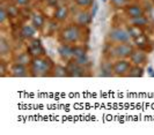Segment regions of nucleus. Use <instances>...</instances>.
<instances>
[{"mask_svg": "<svg viewBox=\"0 0 154 135\" xmlns=\"http://www.w3.org/2000/svg\"><path fill=\"white\" fill-rule=\"evenodd\" d=\"M52 67H54L52 61L48 58L41 59L38 57H36L31 61V72H32L34 76H43L48 72H50Z\"/></svg>", "mask_w": 154, "mask_h": 135, "instance_id": "obj_1", "label": "nucleus"}, {"mask_svg": "<svg viewBox=\"0 0 154 135\" xmlns=\"http://www.w3.org/2000/svg\"><path fill=\"white\" fill-rule=\"evenodd\" d=\"M80 37V30L77 26H69L62 31V39L66 43H75Z\"/></svg>", "mask_w": 154, "mask_h": 135, "instance_id": "obj_2", "label": "nucleus"}, {"mask_svg": "<svg viewBox=\"0 0 154 135\" xmlns=\"http://www.w3.org/2000/svg\"><path fill=\"white\" fill-rule=\"evenodd\" d=\"M109 37L117 43H126L130 39V34L129 31L123 29H112L109 32Z\"/></svg>", "mask_w": 154, "mask_h": 135, "instance_id": "obj_3", "label": "nucleus"}, {"mask_svg": "<svg viewBox=\"0 0 154 135\" xmlns=\"http://www.w3.org/2000/svg\"><path fill=\"white\" fill-rule=\"evenodd\" d=\"M132 47L130 45L125 44V43H119L118 45H116L112 50L114 56L117 58H126V57H130L132 53Z\"/></svg>", "mask_w": 154, "mask_h": 135, "instance_id": "obj_4", "label": "nucleus"}, {"mask_svg": "<svg viewBox=\"0 0 154 135\" xmlns=\"http://www.w3.org/2000/svg\"><path fill=\"white\" fill-rule=\"evenodd\" d=\"M130 62L126 60H118L115 65L112 66V72L116 75H125L130 70Z\"/></svg>", "mask_w": 154, "mask_h": 135, "instance_id": "obj_5", "label": "nucleus"}, {"mask_svg": "<svg viewBox=\"0 0 154 135\" xmlns=\"http://www.w3.org/2000/svg\"><path fill=\"white\" fill-rule=\"evenodd\" d=\"M67 72H69V76H84L85 75V69L82 68L81 65H79L77 61H71L67 65Z\"/></svg>", "mask_w": 154, "mask_h": 135, "instance_id": "obj_6", "label": "nucleus"}, {"mask_svg": "<svg viewBox=\"0 0 154 135\" xmlns=\"http://www.w3.org/2000/svg\"><path fill=\"white\" fill-rule=\"evenodd\" d=\"M28 53L32 57H35V58L41 56V54H44V49L41 44V42L37 39H34L31 42V44L29 45V47H28Z\"/></svg>", "mask_w": 154, "mask_h": 135, "instance_id": "obj_7", "label": "nucleus"}, {"mask_svg": "<svg viewBox=\"0 0 154 135\" xmlns=\"http://www.w3.org/2000/svg\"><path fill=\"white\" fill-rule=\"evenodd\" d=\"M11 74L14 77H24V76L28 75V72H27V68H26L24 65L15 64L11 69Z\"/></svg>", "mask_w": 154, "mask_h": 135, "instance_id": "obj_8", "label": "nucleus"}, {"mask_svg": "<svg viewBox=\"0 0 154 135\" xmlns=\"http://www.w3.org/2000/svg\"><path fill=\"white\" fill-rule=\"evenodd\" d=\"M131 61L134 65H140V64H144L146 61V54L143 52V51H132L131 53Z\"/></svg>", "mask_w": 154, "mask_h": 135, "instance_id": "obj_9", "label": "nucleus"}, {"mask_svg": "<svg viewBox=\"0 0 154 135\" xmlns=\"http://www.w3.org/2000/svg\"><path fill=\"white\" fill-rule=\"evenodd\" d=\"M126 13L130 17H138V16H141L144 14V10L140 6H137V5H132V6H129L126 8Z\"/></svg>", "mask_w": 154, "mask_h": 135, "instance_id": "obj_10", "label": "nucleus"}, {"mask_svg": "<svg viewBox=\"0 0 154 135\" xmlns=\"http://www.w3.org/2000/svg\"><path fill=\"white\" fill-rule=\"evenodd\" d=\"M59 53L64 59L73 58V47H71L69 45H62L59 47Z\"/></svg>", "mask_w": 154, "mask_h": 135, "instance_id": "obj_11", "label": "nucleus"}, {"mask_svg": "<svg viewBox=\"0 0 154 135\" xmlns=\"http://www.w3.org/2000/svg\"><path fill=\"white\" fill-rule=\"evenodd\" d=\"M67 14H69L67 7H65V6H59V7L56 9L54 17H56L58 21H64V20L67 17Z\"/></svg>", "mask_w": 154, "mask_h": 135, "instance_id": "obj_12", "label": "nucleus"}, {"mask_svg": "<svg viewBox=\"0 0 154 135\" xmlns=\"http://www.w3.org/2000/svg\"><path fill=\"white\" fill-rule=\"evenodd\" d=\"M129 76L131 77H141L144 75V69L141 67H139V65H136L134 67H131L129 70Z\"/></svg>", "mask_w": 154, "mask_h": 135, "instance_id": "obj_13", "label": "nucleus"}, {"mask_svg": "<svg viewBox=\"0 0 154 135\" xmlns=\"http://www.w3.org/2000/svg\"><path fill=\"white\" fill-rule=\"evenodd\" d=\"M131 24L132 26H137V27H144L147 24V19L141 15V16H138V17H132L131 19Z\"/></svg>", "mask_w": 154, "mask_h": 135, "instance_id": "obj_14", "label": "nucleus"}, {"mask_svg": "<svg viewBox=\"0 0 154 135\" xmlns=\"http://www.w3.org/2000/svg\"><path fill=\"white\" fill-rule=\"evenodd\" d=\"M54 76H58V77H65V76H69L67 68L63 67V66H56L54 69Z\"/></svg>", "mask_w": 154, "mask_h": 135, "instance_id": "obj_15", "label": "nucleus"}, {"mask_svg": "<svg viewBox=\"0 0 154 135\" xmlns=\"http://www.w3.org/2000/svg\"><path fill=\"white\" fill-rule=\"evenodd\" d=\"M35 34V29L31 26H24L21 30V35L24 38H31Z\"/></svg>", "mask_w": 154, "mask_h": 135, "instance_id": "obj_16", "label": "nucleus"}, {"mask_svg": "<svg viewBox=\"0 0 154 135\" xmlns=\"http://www.w3.org/2000/svg\"><path fill=\"white\" fill-rule=\"evenodd\" d=\"M91 19H92V16H89L88 13H80L78 16V23L80 26H86L87 23H89Z\"/></svg>", "mask_w": 154, "mask_h": 135, "instance_id": "obj_17", "label": "nucleus"}, {"mask_svg": "<svg viewBox=\"0 0 154 135\" xmlns=\"http://www.w3.org/2000/svg\"><path fill=\"white\" fill-rule=\"evenodd\" d=\"M128 31H129L130 36H131L133 39L143 35V31H141V29H140V27H137V26H131V27L129 28V30H128Z\"/></svg>", "mask_w": 154, "mask_h": 135, "instance_id": "obj_18", "label": "nucleus"}, {"mask_svg": "<svg viewBox=\"0 0 154 135\" xmlns=\"http://www.w3.org/2000/svg\"><path fill=\"white\" fill-rule=\"evenodd\" d=\"M44 24V19H43V16L41 14H36L32 16V26L35 27V28H37L39 29Z\"/></svg>", "mask_w": 154, "mask_h": 135, "instance_id": "obj_19", "label": "nucleus"}, {"mask_svg": "<svg viewBox=\"0 0 154 135\" xmlns=\"http://www.w3.org/2000/svg\"><path fill=\"white\" fill-rule=\"evenodd\" d=\"M86 56V52L84 50V47H80V46H75L73 47V58L74 59H78V58H81Z\"/></svg>", "mask_w": 154, "mask_h": 135, "instance_id": "obj_20", "label": "nucleus"}, {"mask_svg": "<svg viewBox=\"0 0 154 135\" xmlns=\"http://www.w3.org/2000/svg\"><path fill=\"white\" fill-rule=\"evenodd\" d=\"M8 51H9V45L7 44L6 39L1 38V39H0V53H1V54H6Z\"/></svg>", "mask_w": 154, "mask_h": 135, "instance_id": "obj_21", "label": "nucleus"}, {"mask_svg": "<svg viewBox=\"0 0 154 135\" xmlns=\"http://www.w3.org/2000/svg\"><path fill=\"white\" fill-rule=\"evenodd\" d=\"M134 42H136V44L140 46V47H143V46H145L147 44V37L143 34L141 36H139V37L134 38Z\"/></svg>", "mask_w": 154, "mask_h": 135, "instance_id": "obj_22", "label": "nucleus"}, {"mask_svg": "<svg viewBox=\"0 0 154 135\" xmlns=\"http://www.w3.org/2000/svg\"><path fill=\"white\" fill-rule=\"evenodd\" d=\"M111 70H112V67L111 66H108V65H102V73L101 75L102 76H111Z\"/></svg>", "mask_w": 154, "mask_h": 135, "instance_id": "obj_23", "label": "nucleus"}, {"mask_svg": "<svg viewBox=\"0 0 154 135\" xmlns=\"http://www.w3.org/2000/svg\"><path fill=\"white\" fill-rule=\"evenodd\" d=\"M28 54H29V53H28ZM28 54H27V53H23V54H21V56L17 58V62H16V64L27 65V64L29 62V57H28Z\"/></svg>", "mask_w": 154, "mask_h": 135, "instance_id": "obj_24", "label": "nucleus"}, {"mask_svg": "<svg viewBox=\"0 0 154 135\" xmlns=\"http://www.w3.org/2000/svg\"><path fill=\"white\" fill-rule=\"evenodd\" d=\"M7 14H8V16H11V17H15V16H17V14H19V10H17L16 7H14V6H9L7 9Z\"/></svg>", "mask_w": 154, "mask_h": 135, "instance_id": "obj_25", "label": "nucleus"}, {"mask_svg": "<svg viewBox=\"0 0 154 135\" xmlns=\"http://www.w3.org/2000/svg\"><path fill=\"white\" fill-rule=\"evenodd\" d=\"M8 16L7 14V10L5 9V7L4 6H1V8H0V22H5V20H6V17Z\"/></svg>", "mask_w": 154, "mask_h": 135, "instance_id": "obj_26", "label": "nucleus"}, {"mask_svg": "<svg viewBox=\"0 0 154 135\" xmlns=\"http://www.w3.org/2000/svg\"><path fill=\"white\" fill-rule=\"evenodd\" d=\"M77 4L79 6L86 7V6H91V5H92L93 0H77Z\"/></svg>", "mask_w": 154, "mask_h": 135, "instance_id": "obj_27", "label": "nucleus"}, {"mask_svg": "<svg viewBox=\"0 0 154 135\" xmlns=\"http://www.w3.org/2000/svg\"><path fill=\"white\" fill-rule=\"evenodd\" d=\"M75 61H77L79 65H86L87 62H88V58H87V56H84V57H81V58H78V59H75Z\"/></svg>", "mask_w": 154, "mask_h": 135, "instance_id": "obj_28", "label": "nucleus"}, {"mask_svg": "<svg viewBox=\"0 0 154 135\" xmlns=\"http://www.w3.org/2000/svg\"><path fill=\"white\" fill-rule=\"evenodd\" d=\"M111 2L115 5L116 7H122V6L125 5L126 0H111Z\"/></svg>", "mask_w": 154, "mask_h": 135, "instance_id": "obj_29", "label": "nucleus"}, {"mask_svg": "<svg viewBox=\"0 0 154 135\" xmlns=\"http://www.w3.org/2000/svg\"><path fill=\"white\" fill-rule=\"evenodd\" d=\"M17 5H20V6H24V5H27L28 2H29V0H14Z\"/></svg>", "mask_w": 154, "mask_h": 135, "instance_id": "obj_30", "label": "nucleus"}, {"mask_svg": "<svg viewBox=\"0 0 154 135\" xmlns=\"http://www.w3.org/2000/svg\"><path fill=\"white\" fill-rule=\"evenodd\" d=\"M97 9H99V5H97V4H95V5H94V9H93L92 14H91V16H92V17H94V16L96 15V12H97Z\"/></svg>", "mask_w": 154, "mask_h": 135, "instance_id": "obj_31", "label": "nucleus"}, {"mask_svg": "<svg viewBox=\"0 0 154 135\" xmlns=\"http://www.w3.org/2000/svg\"><path fill=\"white\" fill-rule=\"evenodd\" d=\"M147 70H148V74L154 77V69H153V67H152V66H148Z\"/></svg>", "mask_w": 154, "mask_h": 135, "instance_id": "obj_32", "label": "nucleus"}, {"mask_svg": "<svg viewBox=\"0 0 154 135\" xmlns=\"http://www.w3.org/2000/svg\"><path fill=\"white\" fill-rule=\"evenodd\" d=\"M0 70H1V76H5V66H4L2 62H1V65H0Z\"/></svg>", "mask_w": 154, "mask_h": 135, "instance_id": "obj_33", "label": "nucleus"}, {"mask_svg": "<svg viewBox=\"0 0 154 135\" xmlns=\"http://www.w3.org/2000/svg\"><path fill=\"white\" fill-rule=\"evenodd\" d=\"M102 1H107V0H102Z\"/></svg>", "mask_w": 154, "mask_h": 135, "instance_id": "obj_34", "label": "nucleus"}, {"mask_svg": "<svg viewBox=\"0 0 154 135\" xmlns=\"http://www.w3.org/2000/svg\"><path fill=\"white\" fill-rule=\"evenodd\" d=\"M153 1H154V0H153Z\"/></svg>", "mask_w": 154, "mask_h": 135, "instance_id": "obj_35", "label": "nucleus"}]
</instances>
